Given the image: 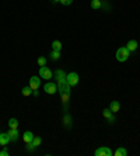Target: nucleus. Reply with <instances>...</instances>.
<instances>
[{"label":"nucleus","mask_w":140,"mask_h":156,"mask_svg":"<svg viewBox=\"0 0 140 156\" xmlns=\"http://www.w3.org/2000/svg\"><path fill=\"white\" fill-rule=\"evenodd\" d=\"M0 156H8V151H7V149H3V151H0Z\"/></svg>","instance_id":"393cba45"},{"label":"nucleus","mask_w":140,"mask_h":156,"mask_svg":"<svg viewBox=\"0 0 140 156\" xmlns=\"http://www.w3.org/2000/svg\"><path fill=\"white\" fill-rule=\"evenodd\" d=\"M66 82H67V84L70 87L76 86L77 83H79V75L76 72H70L69 75H66Z\"/></svg>","instance_id":"7ed1b4c3"},{"label":"nucleus","mask_w":140,"mask_h":156,"mask_svg":"<svg viewBox=\"0 0 140 156\" xmlns=\"http://www.w3.org/2000/svg\"><path fill=\"white\" fill-rule=\"evenodd\" d=\"M41 142H42V139H41L39 136H34V139H32L31 142L28 144V149H30V151H32L34 148H36V146H39Z\"/></svg>","instance_id":"1a4fd4ad"},{"label":"nucleus","mask_w":140,"mask_h":156,"mask_svg":"<svg viewBox=\"0 0 140 156\" xmlns=\"http://www.w3.org/2000/svg\"><path fill=\"white\" fill-rule=\"evenodd\" d=\"M52 49L53 51H60L62 49V42L60 41H53L52 42Z\"/></svg>","instance_id":"f3484780"},{"label":"nucleus","mask_w":140,"mask_h":156,"mask_svg":"<svg viewBox=\"0 0 140 156\" xmlns=\"http://www.w3.org/2000/svg\"><path fill=\"white\" fill-rule=\"evenodd\" d=\"M108 123H109V124H114V123H115V114H112L111 117H108Z\"/></svg>","instance_id":"b1692460"},{"label":"nucleus","mask_w":140,"mask_h":156,"mask_svg":"<svg viewBox=\"0 0 140 156\" xmlns=\"http://www.w3.org/2000/svg\"><path fill=\"white\" fill-rule=\"evenodd\" d=\"M59 93L62 96V101L64 106H67L69 100H70V86L67 84V82L59 83Z\"/></svg>","instance_id":"f257e3e1"},{"label":"nucleus","mask_w":140,"mask_h":156,"mask_svg":"<svg viewBox=\"0 0 140 156\" xmlns=\"http://www.w3.org/2000/svg\"><path fill=\"white\" fill-rule=\"evenodd\" d=\"M39 76L42 79H46V80H48V79H52L53 73L51 72V69L46 68V65H45V66H41L39 68Z\"/></svg>","instance_id":"20e7f679"},{"label":"nucleus","mask_w":140,"mask_h":156,"mask_svg":"<svg viewBox=\"0 0 140 156\" xmlns=\"http://www.w3.org/2000/svg\"><path fill=\"white\" fill-rule=\"evenodd\" d=\"M91 7L94 8V10L101 8V0H91Z\"/></svg>","instance_id":"6ab92c4d"},{"label":"nucleus","mask_w":140,"mask_h":156,"mask_svg":"<svg viewBox=\"0 0 140 156\" xmlns=\"http://www.w3.org/2000/svg\"><path fill=\"white\" fill-rule=\"evenodd\" d=\"M126 48H128L130 52H132V51H136L137 49V41H135V40H130V41L126 44Z\"/></svg>","instance_id":"4468645a"},{"label":"nucleus","mask_w":140,"mask_h":156,"mask_svg":"<svg viewBox=\"0 0 140 156\" xmlns=\"http://www.w3.org/2000/svg\"><path fill=\"white\" fill-rule=\"evenodd\" d=\"M128 155V151L125 148H122V146H119V148L115 151V156H126Z\"/></svg>","instance_id":"2eb2a0df"},{"label":"nucleus","mask_w":140,"mask_h":156,"mask_svg":"<svg viewBox=\"0 0 140 156\" xmlns=\"http://www.w3.org/2000/svg\"><path fill=\"white\" fill-rule=\"evenodd\" d=\"M55 79L58 80V83L66 82V73H64L62 69H58V70L55 72Z\"/></svg>","instance_id":"6e6552de"},{"label":"nucleus","mask_w":140,"mask_h":156,"mask_svg":"<svg viewBox=\"0 0 140 156\" xmlns=\"http://www.w3.org/2000/svg\"><path fill=\"white\" fill-rule=\"evenodd\" d=\"M44 90H45V93H48V94H55L56 91H58V84L52 83V82H48L44 86Z\"/></svg>","instance_id":"39448f33"},{"label":"nucleus","mask_w":140,"mask_h":156,"mask_svg":"<svg viewBox=\"0 0 140 156\" xmlns=\"http://www.w3.org/2000/svg\"><path fill=\"white\" fill-rule=\"evenodd\" d=\"M7 134H8V136H10V141H13V142L18 139V135H20L18 131H17V128H10V131H8Z\"/></svg>","instance_id":"9d476101"},{"label":"nucleus","mask_w":140,"mask_h":156,"mask_svg":"<svg viewBox=\"0 0 140 156\" xmlns=\"http://www.w3.org/2000/svg\"><path fill=\"white\" fill-rule=\"evenodd\" d=\"M39 86H41V79L36 78V76H32L30 79V87L32 90H35V89H39Z\"/></svg>","instance_id":"0eeeda50"},{"label":"nucleus","mask_w":140,"mask_h":156,"mask_svg":"<svg viewBox=\"0 0 140 156\" xmlns=\"http://www.w3.org/2000/svg\"><path fill=\"white\" fill-rule=\"evenodd\" d=\"M51 59H52V61H59L60 59V51H52V53H51Z\"/></svg>","instance_id":"dca6fc26"},{"label":"nucleus","mask_w":140,"mask_h":156,"mask_svg":"<svg viewBox=\"0 0 140 156\" xmlns=\"http://www.w3.org/2000/svg\"><path fill=\"white\" fill-rule=\"evenodd\" d=\"M8 142H10L8 134H0V145H2V146H6Z\"/></svg>","instance_id":"f8f14e48"},{"label":"nucleus","mask_w":140,"mask_h":156,"mask_svg":"<svg viewBox=\"0 0 140 156\" xmlns=\"http://www.w3.org/2000/svg\"><path fill=\"white\" fill-rule=\"evenodd\" d=\"M129 53H130V51H129L126 46H120V48H118V51H116V59L119 62L128 61Z\"/></svg>","instance_id":"f03ea898"},{"label":"nucleus","mask_w":140,"mask_h":156,"mask_svg":"<svg viewBox=\"0 0 140 156\" xmlns=\"http://www.w3.org/2000/svg\"><path fill=\"white\" fill-rule=\"evenodd\" d=\"M32 94L35 96V97H38V94H39V93H38V89H35V90H32Z\"/></svg>","instance_id":"a878e982"},{"label":"nucleus","mask_w":140,"mask_h":156,"mask_svg":"<svg viewBox=\"0 0 140 156\" xmlns=\"http://www.w3.org/2000/svg\"><path fill=\"white\" fill-rule=\"evenodd\" d=\"M8 127L10 128H17L18 127V121H17V118H10L8 119Z\"/></svg>","instance_id":"a211bd4d"},{"label":"nucleus","mask_w":140,"mask_h":156,"mask_svg":"<svg viewBox=\"0 0 140 156\" xmlns=\"http://www.w3.org/2000/svg\"><path fill=\"white\" fill-rule=\"evenodd\" d=\"M119 108H120V104H119V101H111V104H109V110L115 114V113H118L119 111Z\"/></svg>","instance_id":"ddd939ff"},{"label":"nucleus","mask_w":140,"mask_h":156,"mask_svg":"<svg viewBox=\"0 0 140 156\" xmlns=\"http://www.w3.org/2000/svg\"><path fill=\"white\" fill-rule=\"evenodd\" d=\"M21 93H23V96H25V97H27V96L32 94V89L30 86H27V87H24V89L21 90Z\"/></svg>","instance_id":"aec40b11"},{"label":"nucleus","mask_w":140,"mask_h":156,"mask_svg":"<svg viewBox=\"0 0 140 156\" xmlns=\"http://www.w3.org/2000/svg\"><path fill=\"white\" fill-rule=\"evenodd\" d=\"M38 65H39V66H45V65H46V58H44V56L38 58Z\"/></svg>","instance_id":"412c9836"},{"label":"nucleus","mask_w":140,"mask_h":156,"mask_svg":"<svg viewBox=\"0 0 140 156\" xmlns=\"http://www.w3.org/2000/svg\"><path fill=\"white\" fill-rule=\"evenodd\" d=\"M59 2L63 4V6H70V4L73 3V0H59Z\"/></svg>","instance_id":"5701e85b"},{"label":"nucleus","mask_w":140,"mask_h":156,"mask_svg":"<svg viewBox=\"0 0 140 156\" xmlns=\"http://www.w3.org/2000/svg\"><path fill=\"white\" fill-rule=\"evenodd\" d=\"M94 155L95 156H112L114 155V152H112L109 148H107V146H101V148L97 149Z\"/></svg>","instance_id":"423d86ee"},{"label":"nucleus","mask_w":140,"mask_h":156,"mask_svg":"<svg viewBox=\"0 0 140 156\" xmlns=\"http://www.w3.org/2000/svg\"><path fill=\"white\" fill-rule=\"evenodd\" d=\"M34 136H35V135H34L31 131H27V132H24V134H23V139H24L25 144H30V142L34 139Z\"/></svg>","instance_id":"9b49d317"},{"label":"nucleus","mask_w":140,"mask_h":156,"mask_svg":"<svg viewBox=\"0 0 140 156\" xmlns=\"http://www.w3.org/2000/svg\"><path fill=\"white\" fill-rule=\"evenodd\" d=\"M102 114H104V117H105V118H108V117H111V115L114 114V113H112V111L109 110V108H105V110L102 111Z\"/></svg>","instance_id":"4be33fe9"}]
</instances>
